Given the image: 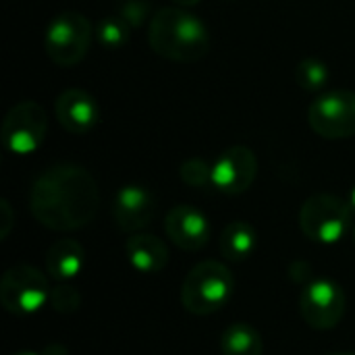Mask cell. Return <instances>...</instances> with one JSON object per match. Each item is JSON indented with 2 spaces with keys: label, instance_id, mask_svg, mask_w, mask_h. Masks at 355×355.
<instances>
[{
  "label": "cell",
  "instance_id": "8992f818",
  "mask_svg": "<svg viewBox=\"0 0 355 355\" xmlns=\"http://www.w3.org/2000/svg\"><path fill=\"white\" fill-rule=\"evenodd\" d=\"M50 281L40 268L17 264L2 275L0 304L10 314L29 316L50 302Z\"/></svg>",
  "mask_w": 355,
  "mask_h": 355
},
{
  "label": "cell",
  "instance_id": "3957f363",
  "mask_svg": "<svg viewBox=\"0 0 355 355\" xmlns=\"http://www.w3.org/2000/svg\"><path fill=\"white\" fill-rule=\"evenodd\" d=\"M235 291V279L231 270L216 260L196 264L183 281L181 304L196 316H208L223 310Z\"/></svg>",
  "mask_w": 355,
  "mask_h": 355
},
{
  "label": "cell",
  "instance_id": "4316f807",
  "mask_svg": "<svg viewBox=\"0 0 355 355\" xmlns=\"http://www.w3.org/2000/svg\"><path fill=\"white\" fill-rule=\"evenodd\" d=\"M12 355H40V354H33V352H17V354Z\"/></svg>",
  "mask_w": 355,
  "mask_h": 355
},
{
  "label": "cell",
  "instance_id": "83f0119b",
  "mask_svg": "<svg viewBox=\"0 0 355 355\" xmlns=\"http://www.w3.org/2000/svg\"><path fill=\"white\" fill-rule=\"evenodd\" d=\"M354 239H355V229H354Z\"/></svg>",
  "mask_w": 355,
  "mask_h": 355
},
{
  "label": "cell",
  "instance_id": "5b68a950",
  "mask_svg": "<svg viewBox=\"0 0 355 355\" xmlns=\"http://www.w3.org/2000/svg\"><path fill=\"white\" fill-rule=\"evenodd\" d=\"M92 25L89 21L75 10L56 15L44 35V48L48 58L58 67H75L81 62L92 44Z\"/></svg>",
  "mask_w": 355,
  "mask_h": 355
},
{
  "label": "cell",
  "instance_id": "8fae6325",
  "mask_svg": "<svg viewBox=\"0 0 355 355\" xmlns=\"http://www.w3.org/2000/svg\"><path fill=\"white\" fill-rule=\"evenodd\" d=\"M158 210L154 193L141 185H125L112 200V218L125 233H139L146 229Z\"/></svg>",
  "mask_w": 355,
  "mask_h": 355
},
{
  "label": "cell",
  "instance_id": "5bb4252c",
  "mask_svg": "<svg viewBox=\"0 0 355 355\" xmlns=\"http://www.w3.org/2000/svg\"><path fill=\"white\" fill-rule=\"evenodd\" d=\"M129 264L141 275H156L168 264V248L150 233H133L125 243Z\"/></svg>",
  "mask_w": 355,
  "mask_h": 355
},
{
  "label": "cell",
  "instance_id": "9c48e42d",
  "mask_svg": "<svg viewBox=\"0 0 355 355\" xmlns=\"http://www.w3.org/2000/svg\"><path fill=\"white\" fill-rule=\"evenodd\" d=\"M345 291L331 279H314L300 295V314L316 331L335 329L345 314Z\"/></svg>",
  "mask_w": 355,
  "mask_h": 355
},
{
  "label": "cell",
  "instance_id": "ffe728a7",
  "mask_svg": "<svg viewBox=\"0 0 355 355\" xmlns=\"http://www.w3.org/2000/svg\"><path fill=\"white\" fill-rule=\"evenodd\" d=\"M179 175L189 187H206L212 183V164H208L204 158H189L181 164Z\"/></svg>",
  "mask_w": 355,
  "mask_h": 355
},
{
  "label": "cell",
  "instance_id": "ac0fdd59",
  "mask_svg": "<svg viewBox=\"0 0 355 355\" xmlns=\"http://www.w3.org/2000/svg\"><path fill=\"white\" fill-rule=\"evenodd\" d=\"M295 79L300 87H304L306 92H318L329 83L331 71L318 58H304L295 69Z\"/></svg>",
  "mask_w": 355,
  "mask_h": 355
},
{
  "label": "cell",
  "instance_id": "7c38bea8",
  "mask_svg": "<svg viewBox=\"0 0 355 355\" xmlns=\"http://www.w3.org/2000/svg\"><path fill=\"white\" fill-rule=\"evenodd\" d=\"M164 231L166 237L185 252L204 250L210 241V223L206 214L187 204L168 210L164 218Z\"/></svg>",
  "mask_w": 355,
  "mask_h": 355
},
{
  "label": "cell",
  "instance_id": "cb8c5ba5",
  "mask_svg": "<svg viewBox=\"0 0 355 355\" xmlns=\"http://www.w3.org/2000/svg\"><path fill=\"white\" fill-rule=\"evenodd\" d=\"M171 2H175L177 6H193V4H198L200 0H171Z\"/></svg>",
  "mask_w": 355,
  "mask_h": 355
},
{
  "label": "cell",
  "instance_id": "d6986e66",
  "mask_svg": "<svg viewBox=\"0 0 355 355\" xmlns=\"http://www.w3.org/2000/svg\"><path fill=\"white\" fill-rule=\"evenodd\" d=\"M96 40L104 50H121L127 44L129 27L119 17H104L96 25Z\"/></svg>",
  "mask_w": 355,
  "mask_h": 355
},
{
  "label": "cell",
  "instance_id": "d4e9b609",
  "mask_svg": "<svg viewBox=\"0 0 355 355\" xmlns=\"http://www.w3.org/2000/svg\"><path fill=\"white\" fill-rule=\"evenodd\" d=\"M347 204H349V208H352V212H354L355 216V187L349 191V196H347Z\"/></svg>",
  "mask_w": 355,
  "mask_h": 355
},
{
  "label": "cell",
  "instance_id": "6da1fadb",
  "mask_svg": "<svg viewBox=\"0 0 355 355\" xmlns=\"http://www.w3.org/2000/svg\"><path fill=\"white\" fill-rule=\"evenodd\" d=\"M100 206V189L89 171L77 164H56L31 185L29 210L52 231H75L89 225Z\"/></svg>",
  "mask_w": 355,
  "mask_h": 355
},
{
  "label": "cell",
  "instance_id": "603a6c76",
  "mask_svg": "<svg viewBox=\"0 0 355 355\" xmlns=\"http://www.w3.org/2000/svg\"><path fill=\"white\" fill-rule=\"evenodd\" d=\"M0 216L4 218V229L0 231V239H4L6 235H8V231H10V225H12V210H10V206H8V202L6 200H2L0 202Z\"/></svg>",
  "mask_w": 355,
  "mask_h": 355
},
{
  "label": "cell",
  "instance_id": "4fadbf2b",
  "mask_svg": "<svg viewBox=\"0 0 355 355\" xmlns=\"http://www.w3.org/2000/svg\"><path fill=\"white\" fill-rule=\"evenodd\" d=\"M54 114L60 127L73 135H85L100 123L98 102L79 87L64 89L54 102Z\"/></svg>",
  "mask_w": 355,
  "mask_h": 355
},
{
  "label": "cell",
  "instance_id": "484cf974",
  "mask_svg": "<svg viewBox=\"0 0 355 355\" xmlns=\"http://www.w3.org/2000/svg\"><path fill=\"white\" fill-rule=\"evenodd\" d=\"M327 355H355V352H335V354H327Z\"/></svg>",
  "mask_w": 355,
  "mask_h": 355
},
{
  "label": "cell",
  "instance_id": "7a4b0ae2",
  "mask_svg": "<svg viewBox=\"0 0 355 355\" xmlns=\"http://www.w3.org/2000/svg\"><path fill=\"white\" fill-rule=\"evenodd\" d=\"M152 50L175 62H198L210 52V33L200 17L183 6L160 8L148 31Z\"/></svg>",
  "mask_w": 355,
  "mask_h": 355
},
{
  "label": "cell",
  "instance_id": "7402d4cb",
  "mask_svg": "<svg viewBox=\"0 0 355 355\" xmlns=\"http://www.w3.org/2000/svg\"><path fill=\"white\" fill-rule=\"evenodd\" d=\"M150 6L144 0H123L119 4V19L131 29V27H139L146 19H148Z\"/></svg>",
  "mask_w": 355,
  "mask_h": 355
},
{
  "label": "cell",
  "instance_id": "9a60e30c",
  "mask_svg": "<svg viewBox=\"0 0 355 355\" xmlns=\"http://www.w3.org/2000/svg\"><path fill=\"white\" fill-rule=\"evenodd\" d=\"M85 264V250L75 239H58L46 252V275L54 281H71L75 279Z\"/></svg>",
  "mask_w": 355,
  "mask_h": 355
},
{
  "label": "cell",
  "instance_id": "30bf717a",
  "mask_svg": "<svg viewBox=\"0 0 355 355\" xmlns=\"http://www.w3.org/2000/svg\"><path fill=\"white\" fill-rule=\"evenodd\" d=\"M258 175V158L248 146L227 148L212 164V185L227 193L239 196L252 187Z\"/></svg>",
  "mask_w": 355,
  "mask_h": 355
},
{
  "label": "cell",
  "instance_id": "2e32d148",
  "mask_svg": "<svg viewBox=\"0 0 355 355\" xmlns=\"http://www.w3.org/2000/svg\"><path fill=\"white\" fill-rule=\"evenodd\" d=\"M256 243H258V237H256L254 227L241 220L227 225L220 235V252L227 260H233V262L248 260L254 254Z\"/></svg>",
  "mask_w": 355,
  "mask_h": 355
},
{
  "label": "cell",
  "instance_id": "277c9868",
  "mask_svg": "<svg viewBox=\"0 0 355 355\" xmlns=\"http://www.w3.org/2000/svg\"><path fill=\"white\" fill-rule=\"evenodd\" d=\"M352 218L354 212L347 200L333 193H316L310 196L300 210V229L310 241L333 245L349 233Z\"/></svg>",
  "mask_w": 355,
  "mask_h": 355
},
{
  "label": "cell",
  "instance_id": "44dd1931",
  "mask_svg": "<svg viewBox=\"0 0 355 355\" xmlns=\"http://www.w3.org/2000/svg\"><path fill=\"white\" fill-rule=\"evenodd\" d=\"M48 304L52 306V310H56L60 314H71V312H75L79 308L81 293L75 287L62 283V285H58V287H54L50 291V302Z\"/></svg>",
  "mask_w": 355,
  "mask_h": 355
},
{
  "label": "cell",
  "instance_id": "ba28073f",
  "mask_svg": "<svg viewBox=\"0 0 355 355\" xmlns=\"http://www.w3.org/2000/svg\"><path fill=\"white\" fill-rule=\"evenodd\" d=\"M48 129V116L42 104L33 100H23L15 104L2 121V141L8 152L17 156L33 154Z\"/></svg>",
  "mask_w": 355,
  "mask_h": 355
},
{
  "label": "cell",
  "instance_id": "52a82bcc",
  "mask_svg": "<svg viewBox=\"0 0 355 355\" xmlns=\"http://www.w3.org/2000/svg\"><path fill=\"white\" fill-rule=\"evenodd\" d=\"M310 129L324 139H347L355 135V92L335 89L316 98L308 108Z\"/></svg>",
  "mask_w": 355,
  "mask_h": 355
},
{
  "label": "cell",
  "instance_id": "e0dca14e",
  "mask_svg": "<svg viewBox=\"0 0 355 355\" xmlns=\"http://www.w3.org/2000/svg\"><path fill=\"white\" fill-rule=\"evenodd\" d=\"M220 352L223 355H262L264 341L252 324L235 322L225 329L220 337Z\"/></svg>",
  "mask_w": 355,
  "mask_h": 355
}]
</instances>
